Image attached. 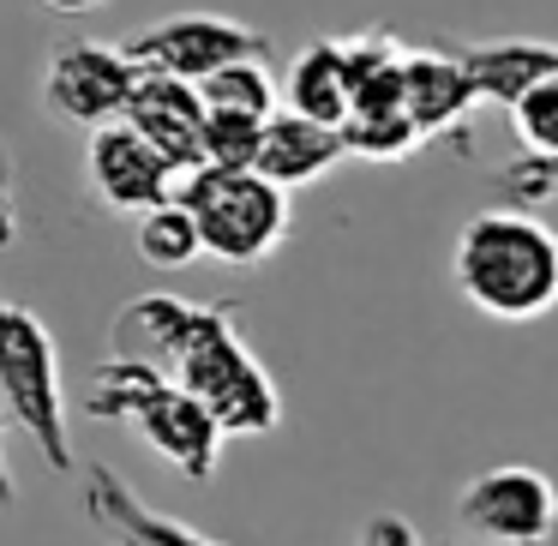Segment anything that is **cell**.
<instances>
[{
	"label": "cell",
	"mask_w": 558,
	"mask_h": 546,
	"mask_svg": "<svg viewBox=\"0 0 558 546\" xmlns=\"http://www.w3.org/2000/svg\"><path fill=\"white\" fill-rule=\"evenodd\" d=\"M342 145L361 162H402L426 145V133L414 126L409 109H366V114H349V121H342Z\"/></svg>",
	"instance_id": "18"
},
{
	"label": "cell",
	"mask_w": 558,
	"mask_h": 546,
	"mask_svg": "<svg viewBox=\"0 0 558 546\" xmlns=\"http://www.w3.org/2000/svg\"><path fill=\"white\" fill-rule=\"evenodd\" d=\"M138 85V61L126 54V43H66L49 54V73H43V97L61 121L73 126H102L121 121L126 97Z\"/></svg>",
	"instance_id": "8"
},
{
	"label": "cell",
	"mask_w": 558,
	"mask_h": 546,
	"mask_svg": "<svg viewBox=\"0 0 558 546\" xmlns=\"http://www.w3.org/2000/svg\"><path fill=\"white\" fill-rule=\"evenodd\" d=\"M445 546H457V541H445Z\"/></svg>",
	"instance_id": "26"
},
{
	"label": "cell",
	"mask_w": 558,
	"mask_h": 546,
	"mask_svg": "<svg viewBox=\"0 0 558 546\" xmlns=\"http://www.w3.org/2000/svg\"><path fill=\"white\" fill-rule=\"evenodd\" d=\"M162 157L174 162V174L198 169L205 162V97H198L193 78H169V73H138L126 114Z\"/></svg>",
	"instance_id": "10"
},
{
	"label": "cell",
	"mask_w": 558,
	"mask_h": 546,
	"mask_svg": "<svg viewBox=\"0 0 558 546\" xmlns=\"http://www.w3.org/2000/svg\"><path fill=\"white\" fill-rule=\"evenodd\" d=\"M462 66H469L481 102L510 109V102H517L522 90H534L541 78H558V43H529V37L474 43V49H462Z\"/></svg>",
	"instance_id": "15"
},
{
	"label": "cell",
	"mask_w": 558,
	"mask_h": 546,
	"mask_svg": "<svg viewBox=\"0 0 558 546\" xmlns=\"http://www.w3.org/2000/svg\"><path fill=\"white\" fill-rule=\"evenodd\" d=\"M258 145H265V114L205 109V162H217V169H253Z\"/></svg>",
	"instance_id": "19"
},
{
	"label": "cell",
	"mask_w": 558,
	"mask_h": 546,
	"mask_svg": "<svg viewBox=\"0 0 558 546\" xmlns=\"http://www.w3.org/2000/svg\"><path fill=\"white\" fill-rule=\"evenodd\" d=\"M126 54L138 61V73H169L198 85L229 61L270 54V37L222 13H174V19H157L150 31H138V37H126Z\"/></svg>",
	"instance_id": "7"
},
{
	"label": "cell",
	"mask_w": 558,
	"mask_h": 546,
	"mask_svg": "<svg viewBox=\"0 0 558 546\" xmlns=\"http://www.w3.org/2000/svg\"><path fill=\"white\" fill-rule=\"evenodd\" d=\"M138 258L157 270H181L193 258H205V241H198V222L181 198H162V205L138 210V234H133Z\"/></svg>",
	"instance_id": "16"
},
{
	"label": "cell",
	"mask_w": 558,
	"mask_h": 546,
	"mask_svg": "<svg viewBox=\"0 0 558 546\" xmlns=\"http://www.w3.org/2000/svg\"><path fill=\"white\" fill-rule=\"evenodd\" d=\"M0 409L31 445L43 450L54 474L73 469V414H66L61 390V361H54V337L31 306L0 294Z\"/></svg>",
	"instance_id": "5"
},
{
	"label": "cell",
	"mask_w": 558,
	"mask_h": 546,
	"mask_svg": "<svg viewBox=\"0 0 558 546\" xmlns=\"http://www.w3.org/2000/svg\"><path fill=\"white\" fill-rule=\"evenodd\" d=\"M85 169H90V193H97L109 210H126V217H138V210L174 198V181H181V174H174V162L162 157V150L150 145L133 121L90 126Z\"/></svg>",
	"instance_id": "9"
},
{
	"label": "cell",
	"mask_w": 558,
	"mask_h": 546,
	"mask_svg": "<svg viewBox=\"0 0 558 546\" xmlns=\"http://www.w3.org/2000/svg\"><path fill=\"white\" fill-rule=\"evenodd\" d=\"M498 198L505 205H522V210H541L558 198V162L553 157H534V150H522L517 162H510L505 174H498Z\"/></svg>",
	"instance_id": "21"
},
{
	"label": "cell",
	"mask_w": 558,
	"mask_h": 546,
	"mask_svg": "<svg viewBox=\"0 0 558 546\" xmlns=\"http://www.w3.org/2000/svg\"><path fill=\"white\" fill-rule=\"evenodd\" d=\"M450 282L493 325H534L558 306V229L541 210H474L450 246Z\"/></svg>",
	"instance_id": "2"
},
{
	"label": "cell",
	"mask_w": 558,
	"mask_h": 546,
	"mask_svg": "<svg viewBox=\"0 0 558 546\" xmlns=\"http://www.w3.org/2000/svg\"><path fill=\"white\" fill-rule=\"evenodd\" d=\"M205 546H217V541H205Z\"/></svg>",
	"instance_id": "25"
},
{
	"label": "cell",
	"mask_w": 558,
	"mask_h": 546,
	"mask_svg": "<svg viewBox=\"0 0 558 546\" xmlns=\"http://www.w3.org/2000/svg\"><path fill=\"white\" fill-rule=\"evenodd\" d=\"M37 7H49V13H66V19H85V13H97V7H109V0H37Z\"/></svg>",
	"instance_id": "24"
},
{
	"label": "cell",
	"mask_w": 558,
	"mask_h": 546,
	"mask_svg": "<svg viewBox=\"0 0 558 546\" xmlns=\"http://www.w3.org/2000/svg\"><path fill=\"white\" fill-rule=\"evenodd\" d=\"M0 438H7V409H0ZM13 505H19V481L7 469V450H0V510H13Z\"/></svg>",
	"instance_id": "23"
},
{
	"label": "cell",
	"mask_w": 558,
	"mask_h": 546,
	"mask_svg": "<svg viewBox=\"0 0 558 546\" xmlns=\"http://www.w3.org/2000/svg\"><path fill=\"white\" fill-rule=\"evenodd\" d=\"M457 522L481 546H546L558 529V486L534 462H493L462 481Z\"/></svg>",
	"instance_id": "6"
},
{
	"label": "cell",
	"mask_w": 558,
	"mask_h": 546,
	"mask_svg": "<svg viewBox=\"0 0 558 546\" xmlns=\"http://www.w3.org/2000/svg\"><path fill=\"white\" fill-rule=\"evenodd\" d=\"M354 546H426V541H421V529H414L409 517L378 510V517H366V529H361V541H354Z\"/></svg>",
	"instance_id": "22"
},
{
	"label": "cell",
	"mask_w": 558,
	"mask_h": 546,
	"mask_svg": "<svg viewBox=\"0 0 558 546\" xmlns=\"http://www.w3.org/2000/svg\"><path fill=\"white\" fill-rule=\"evenodd\" d=\"M402 109L414 114L426 138H445L481 109V90H474L462 54H438V49H409L402 66Z\"/></svg>",
	"instance_id": "12"
},
{
	"label": "cell",
	"mask_w": 558,
	"mask_h": 546,
	"mask_svg": "<svg viewBox=\"0 0 558 546\" xmlns=\"http://www.w3.org/2000/svg\"><path fill=\"white\" fill-rule=\"evenodd\" d=\"M85 414H97L109 426H133L138 445L157 450L174 474H186L198 486L217 474L222 438H229L193 390L174 385L162 366L133 361V354H109V366L97 373V385L85 397Z\"/></svg>",
	"instance_id": "3"
},
{
	"label": "cell",
	"mask_w": 558,
	"mask_h": 546,
	"mask_svg": "<svg viewBox=\"0 0 558 546\" xmlns=\"http://www.w3.org/2000/svg\"><path fill=\"white\" fill-rule=\"evenodd\" d=\"M510 133H517V150L558 162V78H541L534 90H522L510 102Z\"/></svg>",
	"instance_id": "20"
},
{
	"label": "cell",
	"mask_w": 558,
	"mask_h": 546,
	"mask_svg": "<svg viewBox=\"0 0 558 546\" xmlns=\"http://www.w3.org/2000/svg\"><path fill=\"white\" fill-rule=\"evenodd\" d=\"M174 198L193 210L205 258L217 265H265L282 241H289V186L265 181L258 169H217L198 162L174 181Z\"/></svg>",
	"instance_id": "4"
},
{
	"label": "cell",
	"mask_w": 558,
	"mask_h": 546,
	"mask_svg": "<svg viewBox=\"0 0 558 546\" xmlns=\"http://www.w3.org/2000/svg\"><path fill=\"white\" fill-rule=\"evenodd\" d=\"M85 510H90V522L109 534V546H205V534L174 522V517H162V510H150L114 469H90Z\"/></svg>",
	"instance_id": "13"
},
{
	"label": "cell",
	"mask_w": 558,
	"mask_h": 546,
	"mask_svg": "<svg viewBox=\"0 0 558 546\" xmlns=\"http://www.w3.org/2000/svg\"><path fill=\"white\" fill-rule=\"evenodd\" d=\"M349 157V145H342V126H325L313 121V114H294V109H277L265 121V145H258V162L253 169L265 174V181L277 186H313L325 181L337 162Z\"/></svg>",
	"instance_id": "11"
},
{
	"label": "cell",
	"mask_w": 558,
	"mask_h": 546,
	"mask_svg": "<svg viewBox=\"0 0 558 546\" xmlns=\"http://www.w3.org/2000/svg\"><path fill=\"white\" fill-rule=\"evenodd\" d=\"M282 109L313 114L325 126H342L354 109V85H349V54H342L337 37L306 43L289 61V78H282Z\"/></svg>",
	"instance_id": "14"
},
{
	"label": "cell",
	"mask_w": 558,
	"mask_h": 546,
	"mask_svg": "<svg viewBox=\"0 0 558 546\" xmlns=\"http://www.w3.org/2000/svg\"><path fill=\"white\" fill-rule=\"evenodd\" d=\"M109 354L150 361L186 385L229 438H265L282 426V397L246 337L234 330V306H198L181 294H138L114 313L109 325Z\"/></svg>",
	"instance_id": "1"
},
{
	"label": "cell",
	"mask_w": 558,
	"mask_h": 546,
	"mask_svg": "<svg viewBox=\"0 0 558 546\" xmlns=\"http://www.w3.org/2000/svg\"><path fill=\"white\" fill-rule=\"evenodd\" d=\"M270 54H246V61H229L217 66L210 78H198V97L205 109H241V114H277L282 109V85L270 78Z\"/></svg>",
	"instance_id": "17"
}]
</instances>
